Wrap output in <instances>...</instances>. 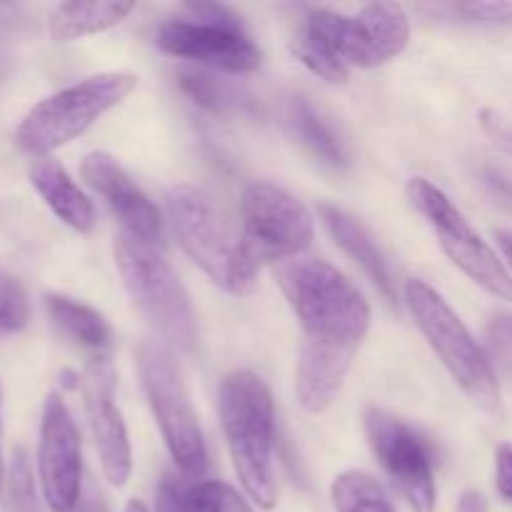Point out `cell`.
<instances>
[{
	"label": "cell",
	"mask_w": 512,
	"mask_h": 512,
	"mask_svg": "<svg viewBox=\"0 0 512 512\" xmlns=\"http://www.w3.org/2000/svg\"><path fill=\"white\" fill-rule=\"evenodd\" d=\"M278 278L303 325V348L358 353L370 330V305L338 268L318 258H300L285 263Z\"/></svg>",
	"instance_id": "cell-1"
},
{
	"label": "cell",
	"mask_w": 512,
	"mask_h": 512,
	"mask_svg": "<svg viewBox=\"0 0 512 512\" xmlns=\"http://www.w3.org/2000/svg\"><path fill=\"white\" fill-rule=\"evenodd\" d=\"M220 418L233 468L258 508L273 510L278 483L273 468L275 410L268 385L250 370H235L220 388Z\"/></svg>",
	"instance_id": "cell-2"
},
{
	"label": "cell",
	"mask_w": 512,
	"mask_h": 512,
	"mask_svg": "<svg viewBox=\"0 0 512 512\" xmlns=\"http://www.w3.org/2000/svg\"><path fill=\"white\" fill-rule=\"evenodd\" d=\"M168 215L180 248L190 260L223 290L248 295L258 283V268L243 253L218 205L195 185H175L168 193Z\"/></svg>",
	"instance_id": "cell-3"
},
{
	"label": "cell",
	"mask_w": 512,
	"mask_h": 512,
	"mask_svg": "<svg viewBox=\"0 0 512 512\" xmlns=\"http://www.w3.org/2000/svg\"><path fill=\"white\" fill-rule=\"evenodd\" d=\"M405 303L420 333L425 335L460 390L480 408H498L500 385L493 363L458 313L445 303L443 295L430 288L425 280L413 278L405 283Z\"/></svg>",
	"instance_id": "cell-4"
},
{
	"label": "cell",
	"mask_w": 512,
	"mask_h": 512,
	"mask_svg": "<svg viewBox=\"0 0 512 512\" xmlns=\"http://www.w3.org/2000/svg\"><path fill=\"white\" fill-rule=\"evenodd\" d=\"M135 85L138 78L133 73L115 70L58 90L28 110L15 130V143L35 158H48L53 150L83 135L100 115L128 98Z\"/></svg>",
	"instance_id": "cell-5"
},
{
	"label": "cell",
	"mask_w": 512,
	"mask_h": 512,
	"mask_svg": "<svg viewBox=\"0 0 512 512\" xmlns=\"http://www.w3.org/2000/svg\"><path fill=\"white\" fill-rule=\"evenodd\" d=\"M115 265L140 313L170 345L190 353L198 343L195 310L188 290L168 260L155 250V245L123 233L115 240Z\"/></svg>",
	"instance_id": "cell-6"
},
{
	"label": "cell",
	"mask_w": 512,
	"mask_h": 512,
	"mask_svg": "<svg viewBox=\"0 0 512 512\" xmlns=\"http://www.w3.org/2000/svg\"><path fill=\"white\" fill-rule=\"evenodd\" d=\"M138 368L148 403L180 475L198 480L208 468V453L173 353L160 340H143L138 348Z\"/></svg>",
	"instance_id": "cell-7"
},
{
	"label": "cell",
	"mask_w": 512,
	"mask_h": 512,
	"mask_svg": "<svg viewBox=\"0 0 512 512\" xmlns=\"http://www.w3.org/2000/svg\"><path fill=\"white\" fill-rule=\"evenodd\" d=\"M243 253L258 268L275 260L298 258L313 245L315 220L288 190L273 183H250L240 198Z\"/></svg>",
	"instance_id": "cell-8"
},
{
	"label": "cell",
	"mask_w": 512,
	"mask_h": 512,
	"mask_svg": "<svg viewBox=\"0 0 512 512\" xmlns=\"http://www.w3.org/2000/svg\"><path fill=\"white\" fill-rule=\"evenodd\" d=\"M408 200L420 215L430 223V228L438 235L445 255L468 275L473 283L488 290L498 300L512 303V275L503 265V260L493 253L488 243L475 233L473 225L465 220L453 205V200L435 188L430 180L413 178L408 183Z\"/></svg>",
	"instance_id": "cell-9"
},
{
	"label": "cell",
	"mask_w": 512,
	"mask_h": 512,
	"mask_svg": "<svg viewBox=\"0 0 512 512\" xmlns=\"http://www.w3.org/2000/svg\"><path fill=\"white\" fill-rule=\"evenodd\" d=\"M158 48L228 73H250L260 65V50L243 33L238 18L220 5H188V18L168 20L158 30Z\"/></svg>",
	"instance_id": "cell-10"
},
{
	"label": "cell",
	"mask_w": 512,
	"mask_h": 512,
	"mask_svg": "<svg viewBox=\"0 0 512 512\" xmlns=\"http://www.w3.org/2000/svg\"><path fill=\"white\" fill-rule=\"evenodd\" d=\"M365 435L375 458L415 512L435 510L433 458L425 440L395 415L380 408L365 410Z\"/></svg>",
	"instance_id": "cell-11"
},
{
	"label": "cell",
	"mask_w": 512,
	"mask_h": 512,
	"mask_svg": "<svg viewBox=\"0 0 512 512\" xmlns=\"http://www.w3.org/2000/svg\"><path fill=\"white\" fill-rule=\"evenodd\" d=\"M38 475L48 508L53 512H73L83 495V453L73 415L58 393H50L43 405Z\"/></svg>",
	"instance_id": "cell-12"
},
{
	"label": "cell",
	"mask_w": 512,
	"mask_h": 512,
	"mask_svg": "<svg viewBox=\"0 0 512 512\" xmlns=\"http://www.w3.org/2000/svg\"><path fill=\"white\" fill-rule=\"evenodd\" d=\"M83 395L105 480L115 488H123L133 473V453L123 415L115 408V370L108 358L90 360L85 368Z\"/></svg>",
	"instance_id": "cell-13"
},
{
	"label": "cell",
	"mask_w": 512,
	"mask_h": 512,
	"mask_svg": "<svg viewBox=\"0 0 512 512\" xmlns=\"http://www.w3.org/2000/svg\"><path fill=\"white\" fill-rule=\"evenodd\" d=\"M85 183L110 205L123 223L125 235L155 245L163 240V218L153 200L135 185V180L108 153L85 155L80 165Z\"/></svg>",
	"instance_id": "cell-14"
},
{
	"label": "cell",
	"mask_w": 512,
	"mask_h": 512,
	"mask_svg": "<svg viewBox=\"0 0 512 512\" xmlns=\"http://www.w3.org/2000/svg\"><path fill=\"white\" fill-rule=\"evenodd\" d=\"M308 38L318 40L345 68H378L383 58L370 40L368 28L355 15H340L333 10H310Z\"/></svg>",
	"instance_id": "cell-15"
},
{
	"label": "cell",
	"mask_w": 512,
	"mask_h": 512,
	"mask_svg": "<svg viewBox=\"0 0 512 512\" xmlns=\"http://www.w3.org/2000/svg\"><path fill=\"white\" fill-rule=\"evenodd\" d=\"M30 183L38 190L50 210L63 220L68 228L78 233H90L95 225V210L88 195L75 185L68 170L53 158H38L28 170Z\"/></svg>",
	"instance_id": "cell-16"
},
{
	"label": "cell",
	"mask_w": 512,
	"mask_h": 512,
	"mask_svg": "<svg viewBox=\"0 0 512 512\" xmlns=\"http://www.w3.org/2000/svg\"><path fill=\"white\" fill-rule=\"evenodd\" d=\"M320 218H323L325 228L330 230L335 243L370 275L375 285L380 288V293L395 303L398 295H395V283H393V275H390L388 263H385L383 253L380 248L375 245L373 235L363 228L355 218H350L348 213L343 210L333 208V205H320Z\"/></svg>",
	"instance_id": "cell-17"
},
{
	"label": "cell",
	"mask_w": 512,
	"mask_h": 512,
	"mask_svg": "<svg viewBox=\"0 0 512 512\" xmlns=\"http://www.w3.org/2000/svg\"><path fill=\"white\" fill-rule=\"evenodd\" d=\"M133 8V3H63L50 13L48 33L55 43H70L113 28L133 13Z\"/></svg>",
	"instance_id": "cell-18"
},
{
	"label": "cell",
	"mask_w": 512,
	"mask_h": 512,
	"mask_svg": "<svg viewBox=\"0 0 512 512\" xmlns=\"http://www.w3.org/2000/svg\"><path fill=\"white\" fill-rule=\"evenodd\" d=\"M45 305H48V313L50 318L55 320V325H60L70 338L83 343L85 348L103 350L110 345L108 323H105L103 315L95 313L93 308L55 293L45 295Z\"/></svg>",
	"instance_id": "cell-19"
},
{
	"label": "cell",
	"mask_w": 512,
	"mask_h": 512,
	"mask_svg": "<svg viewBox=\"0 0 512 512\" xmlns=\"http://www.w3.org/2000/svg\"><path fill=\"white\" fill-rule=\"evenodd\" d=\"M363 25L368 28L370 40L380 53L383 63L403 53L410 40L408 13L398 3H373L365 5L358 13Z\"/></svg>",
	"instance_id": "cell-20"
},
{
	"label": "cell",
	"mask_w": 512,
	"mask_h": 512,
	"mask_svg": "<svg viewBox=\"0 0 512 512\" xmlns=\"http://www.w3.org/2000/svg\"><path fill=\"white\" fill-rule=\"evenodd\" d=\"M330 500L338 512H398L383 485L363 470L338 475L330 488Z\"/></svg>",
	"instance_id": "cell-21"
},
{
	"label": "cell",
	"mask_w": 512,
	"mask_h": 512,
	"mask_svg": "<svg viewBox=\"0 0 512 512\" xmlns=\"http://www.w3.org/2000/svg\"><path fill=\"white\" fill-rule=\"evenodd\" d=\"M288 123L293 128L295 138L310 148V153L318 155L323 163L328 165H345V153L343 145L338 143V138L333 135V130L323 123L318 113L310 108L308 100L295 98L288 108Z\"/></svg>",
	"instance_id": "cell-22"
},
{
	"label": "cell",
	"mask_w": 512,
	"mask_h": 512,
	"mask_svg": "<svg viewBox=\"0 0 512 512\" xmlns=\"http://www.w3.org/2000/svg\"><path fill=\"white\" fill-rule=\"evenodd\" d=\"M180 88L190 95L198 105L213 110V113H245L250 110V98L245 90L215 78L205 70H185L180 75Z\"/></svg>",
	"instance_id": "cell-23"
},
{
	"label": "cell",
	"mask_w": 512,
	"mask_h": 512,
	"mask_svg": "<svg viewBox=\"0 0 512 512\" xmlns=\"http://www.w3.org/2000/svg\"><path fill=\"white\" fill-rule=\"evenodd\" d=\"M5 495H8L10 512H40L33 468H30V458L23 448L13 450L8 478H5Z\"/></svg>",
	"instance_id": "cell-24"
},
{
	"label": "cell",
	"mask_w": 512,
	"mask_h": 512,
	"mask_svg": "<svg viewBox=\"0 0 512 512\" xmlns=\"http://www.w3.org/2000/svg\"><path fill=\"white\" fill-rule=\"evenodd\" d=\"M30 323V298L15 275L0 270V338L25 330Z\"/></svg>",
	"instance_id": "cell-25"
},
{
	"label": "cell",
	"mask_w": 512,
	"mask_h": 512,
	"mask_svg": "<svg viewBox=\"0 0 512 512\" xmlns=\"http://www.w3.org/2000/svg\"><path fill=\"white\" fill-rule=\"evenodd\" d=\"M290 53H293L295 58L310 70V73L320 75V78L328 80V83H345V80H348L350 68H345V65L340 63V60L335 58L325 45H320L318 40L308 38V35H305V38L293 40V43H290Z\"/></svg>",
	"instance_id": "cell-26"
},
{
	"label": "cell",
	"mask_w": 512,
	"mask_h": 512,
	"mask_svg": "<svg viewBox=\"0 0 512 512\" xmlns=\"http://www.w3.org/2000/svg\"><path fill=\"white\" fill-rule=\"evenodd\" d=\"M190 512H253L238 490L220 480L195 483L190 490Z\"/></svg>",
	"instance_id": "cell-27"
},
{
	"label": "cell",
	"mask_w": 512,
	"mask_h": 512,
	"mask_svg": "<svg viewBox=\"0 0 512 512\" xmlns=\"http://www.w3.org/2000/svg\"><path fill=\"white\" fill-rule=\"evenodd\" d=\"M460 13L470 15L483 23H512V0H490V3H468L460 5Z\"/></svg>",
	"instance_id": "cell-28"
},
{
	"label": "cell",
	"mask_w": 512,
	"mask_h": 512,
	"mask_svg": "<svg viewBox=\"0 0 512 512\" xmlns=\"http://www.w3.org/2000/svg\"><path fill=\"white\" fill-rule=\"evenodd\" d=\"M495 485L498 493L512 503V445L503 443L495 450Z\"/></svg>",
	"instance_id": "cell-29"
},
{
	"label": "cell",
	"mask_w": 512,
	"mask_h": 512,
	"mask_svg": "<svg viewBox=\"0 0 512 512\" xmlns=\"http://www.w3.org/2000/svg\"><path fill=\"white\" fill-rule=\"evenodd\" d=\"M483 128H485V133H490V138H493L495 143L503 145L508 153H512V128H508L503 120L495 118L493 113H488V110H485V113H483Z\"/></svg>",
	"instance_id": "cell-30"
},
{
	"label": "cell",
	"mask_w": 512,
	"mask_h": 512,
	"mask_svg": "<svg viewBox=\"0 0 512 512\" xmlns=\"http://www.w3.org/2000/svg\"><path fill=\"white\" fill-rule=\"evenodd\" d=\"M458 512H490V505L483 493H478V490H468V493L460 495Z\"/></svg>",
	"instance_id": "cell-31"
},
{
	"label": "cell",
	"mask_w": 512,
	"mask_h": 512,
	"mask_svg": "<svg viewBox=\"0 0 512 512\" xmlns=\"http://www.w3.org/2000/svg\"><path fill=\"white\" fill-rule=\"evenodd\" d=\"M73 512H110V510L98 493H88V495H80V503L75 505Z\"/></svg>",
	"instance_id": "cell-32"
},
{
	"label": "cell",
	"mask_w": 512,
	"mask_h": 512,
	"mask_svg": "<svg viewBox=\"0 0 512 512\" xmlns=\"http://www.w3.org/2000/svg\"><path fill=\"white\" fill-rule=\"evenodd\" d=\"M495 240H498L500 250H503L505 260H508L512 268V233H508V230H495Z\"/></svg>",
	"instance_id": "cell-33"
},
{
	"label": "cell",
	"mask_w": 512,
	"mask_h": 512,
	"mask_svg": "<svg viewBox=\"0 0 512 512\" xmlns=\"http://www.w3.org/2000/svg\"><path fill=\"white\" fill-rule=\"evenodd\" d=\"M0 413H3V390H0ZM0 435H3V420H0ZM5 485V463H3V443H0V493Z\"/></svg>",
	"instance_id": "cell-34"
},
{
	"label": "cell",
	"mask_w": 512,
	"mask_h": 512,
	"mask_svg": "<svg viewBox=\"0 0 512 512\" xmlns=\"http://www.w3.org/2000/svg\"><path fill=\"white\" fill-rule=\"evenodd\" d=\"M125 512H150V510L145 508L143 500H130V503L125 505Z\"/></svg>",
	"instance_id": "cell-35"
}]
</instances>
